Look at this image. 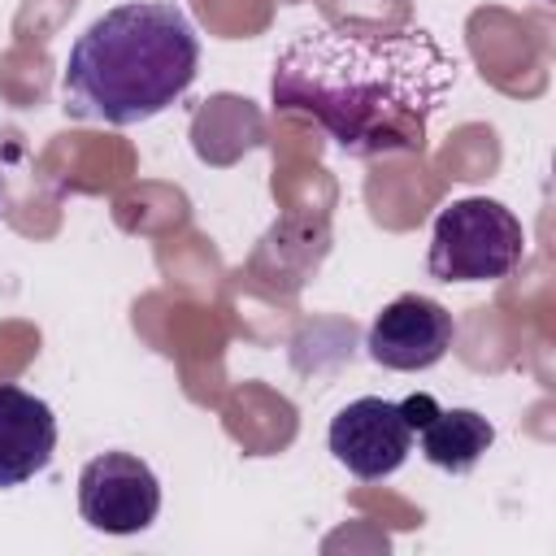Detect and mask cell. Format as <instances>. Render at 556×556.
Returning <instances> with one entry per match:
<instances>
[{
	"label": "cell",
	"mask_w": 556,
	"mask_h": 556,
	"mask_svg": "<svg viewBox=\"0 0 556 556\" xmlns=\"http://www.w3.org/2000/svg\"><path fill=\"white\" fill-rule=\"evenodd\" d=\"M452 83L456 56L426 26H313L278 52L269 104L317 122L348 156H387L426 148Z\"/></svg>",
	"instance_id": "1"
},
{
	"label": "cell",
	"mask_w": 556,
	"mask_h": 556,
	"mask_svg": "<svg viewBox=\"0 0 556 556\" xmlns=\"http://www.w3.org/2000/svg\"><path fill=\"white\" fill-rule=\"evenodd\" d=\"M200 70V35L169 0H130L100 13L70 48L65 113L78 122L139 126L165 113Z\"/></svg>",
	"instance_id": "2"
},
{
	"label": "cell",
	"mask_w": 556,
	"mask_h": 556,
	"mask_svg": "<svg viewBox=\"0 0 556 556\" xmlns=\"http://www.w3.org/2000/svg\"><path fill=\"white\" fill-rule=\"evenodd\" d=\"M526 256V230L513 208L486 195H465L439 208L426 269L439 282H500Z\"/></svg>",
	"instance_id": "3"
},
{
	"label": "cell",
	"mask_w": 556,
	"mask_h": 556,
	"mask_svg": "<svg viewBox=\"0 0 556 556\" xmlns=\"http://www.w3.org/2000/svg\"><path fill=\"white\" fill-rule=\"evenodd\" d=\"M78 513L100 534H139L161 513V482L130 452L91 456L78 473Z\"/></svg>",
	"instance_id": "4"
},
{
	"label": "cell",
	"mask_w": 556,
	"mask_h": 556,
	"mask_svg": "<svg viewBox=\"0 0 556 556\" xmlns=\"http://www.w3.org/2000/svg\"><path fill=\"white\" fill-rule=\"evenodd\" d=\"M330 456L361 482H378L391 478L408 452H413V430L400 413V404L382 400V395H361L352 404H343L330 417Z\"/></svg>",
	"instance_id": "5"
},
{
	"label": "cell",
	"mask_w": 556,
	"mask_h": 556,
	"mask_svg": "<svg viewBox=\"0 0 556 556\" xmlns=\"http://www.w3.org/2000/svg\"><path fill=\"white\" fill-rule=\"evenodd\" d=\"M456 339V321L452 313L430 300V295H417V291H404L395 295L369 326L365 334V348L369 356L382 365V369H395V374H417V369H430L447 356Z\"/></svg>",
	"instance_id": "6"
},
{
	"label": "cell",
	"mask_w": 556,
	"mask_h": 556,
	"mask_svg": "<svg viewBox=\"0 0 556 556\" xmlns=\"http://www.w3.org/2000/svg\"><path fill=\"white\" fill-rule=\"evenodd\" d=\"M400 413L417 434L421 456L443 473H469L495 443V426L478 408H439V400L426 391L408 395Z\"/></svg>",
	"instance_id": "7"
},
{
	"label": "cell",
	"mask_w": 556,
	"mask_h": 556,
	"mask_svg": "<svg viewBox=\"0 0 556 556\" xmlns=\"http://www.w3.org/2000/svg\"><path fill=\"white\" fill-rule=\"evenodd\" d=\"M52 452H56V417L48 400L13 382H0V491L43 473Z\"/></svg>",
	"instance_id": "8"
}]
</instances>
